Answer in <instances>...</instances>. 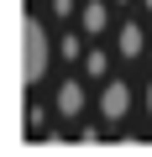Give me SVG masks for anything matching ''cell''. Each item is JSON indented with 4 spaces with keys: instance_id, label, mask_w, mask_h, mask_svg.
Masks as SVG:
<instances>
[{
    "instance_id": "52a82bcc",
    "label": "cell",
    "mask_w": 152,
    "mask_h": 157,
    "mask_svg": "<svg viewBox=\"0 0 152 157\" xmlns=\"http://www.w3.org/2000/svg\"><path fill=\"white\" fill-rule=\"evenodd\" d=\"M53 11H58V16H68V11H73V0H53Z\"/></svg>"
},
{
    "instance_id": "7a4b0ae2",
    "label": "cell",
    "mask_w": 152,
    "mask_h": 157,
    "mask_svg": "<svg viewBox=\"0 0 152 157\" xmlns=\"http://www.w3.org/2000/svg\"><path fill=\"white\" fill-rule=\"evenodd\" d=\"M131 105V89H126V78H105V89H100V115L105 121H121Z\"/></svg>"
},
{
    "instance_id": "277c9868",
    "label": "cell",
    "mask_w": 152,
    "mask_h": 157,
    "mask_svg": "<svg viewBox=\"0 0 152 157\" xmlns=\"http://www.w3.org/2000/svg\"><path fill=\"white\" fill-rule=\"evenodd\" d=\"M115 42H121V58H136V52L147 47V37H142V26H131V21L121 26V37H115Z\"/></svg>"
},
{
    "instance_id": "6da1fadb",
    "label": "cell",
    "mask_w": 152,
    "mask_h": 157,
    "mask_svg": "<svg viewBox=\"0 0 152 157\" xmlns=\"http://www.w3.org/2000/svg\"><path fill=\"white\" fill-rule=\"evenodd\" d=\"M47 52H53V47H47V37H42V21H37V16H26V21H21V84H26V89L42 78Z\"/></svg>"
},
{
    "instance_id": "3957f363",
    "label": "cell",
    "mask_w": 152,
    "mask_h": 157,
    "mask_svg": "<svg viewBox=\"0 0 152 157\" xmlns=\"http://www.w3.org/2000/svg\"><path fill=\"white\" fill-rule=\"evenodd\" d=\"M79 110H84V89L73 84V78L58 84V115H79Z\"/></svg>"
},
{
    "instance_id": "5b68a950",
    "label": "cell",
    "mask_w": 152,
    "mask_h": 157,
    "mask_svg": "<svg viewBox=\"0 0 152 157\" xmlns=\"http://www.w3.org/2000/svg\"><path fill=\"white\" fill-rule=\"evenodd\" d=\"M79 21H84V32H105V6H100V0H89Z\"/></svg>"
},
{
    "instance_id": "8992f818",
    "label": "cell",
    "mask_w": 152,
    "mask_h": 157,
    "mask_svg": "<svg viewBox=\"0 0 152 157\" xmlns=\"http://www.w3.org/2000/svg\"><path fill=\"white\" fill-rule=\"evenodd\" d=\"M105 63H110L105 52H84V68H89V73H105Z\"/></svg>"
},
{
    "instance_id": "ba28073f",
    "label": "cell",
    "mask_w": 152,
    "mask_h": 157,
    "mask_svg": "<svg viewBox=\"0 0 152 157\" xmlns=\"http://www.w3.org/2000/svg\"><path fill=\"white\" fill-rule=\"evenodd\" d=\"M147 110H152V84H147Z\"/></svg>"
},
{
    "instance_id": "9c48e42d",
    "label": "cell",
    "mask_w": 152,
    "mask_h": 157,
    "mask_svg": "<svg viewBox=\"0 0 152 157\" xmlns=\"http://www.w3.org/2000/svg\"><path fill=\"white\" fill-rule=\"evenodd\" d=\"M147 11H152V0H147Z\"/></svg>"
}]
</instances>
